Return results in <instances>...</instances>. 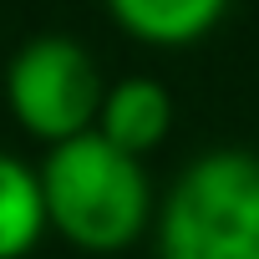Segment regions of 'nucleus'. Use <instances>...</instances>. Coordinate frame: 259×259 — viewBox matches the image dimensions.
<instances>
[{
    "label": "nucleus",
    "instance_id": "obj_1",
    "mask_svg": "<svg viewBox=\"0 0 259 259\" xmlns=\"http://www.w3.org/2000/svg\"><path fill=\"white\" fill-rule=\"evenodd\" d=\"M41 193H46V219L56 239L97 259L133 249L158 213L143 158L107 143L97 127L46 148Z\"/></svg>",
    "mask_w": 259,
    "mask_h": 259
},
{
    "label": "nucleus",
    "instance_id": "obj_2",
    "mask_svg": "<svg viewBox=\"0 0 259 259\" xmlns=\"http://www.w3.org/2000/svg\"><path fill=\"white\" fill-rule=\"evenodd\" d=\"M158 259H259V153H198L153 213Z\"/></svg>",
    "mask_w": 259,
    "mask_h": 259
},
{
    "label": "nucleus",
    "instance_id": "obj_3",
    "mask_svg": "<svg viewBox=\"0 0 259 259\" xmlns=\"http://www.w3.org/2000/svg\"><path fill=\"white\" fill-rule=\"evenodd\" d=\"M107 76L97 56L61 31H41L6 61V107L36 143H66L97 127Z\"/></svg>",
    "mask_w": 259,
    "mask_h": 259
},
{
    "label": "nucleus",
    "instance_id": "obj_4",
    "mask_svg": "<svg viewBox=\"0 0 259 259\" xmlns=\"http://www.w3.org/2000/svg\"><path fill=\"white\" fill-rule=\"evenodd\" d=\"M97 133L107 143H117L122 153L148 158L153 148L168 143L173 133V92L153 76H122L107 81L102 107H97Z\"/></svg>",
    "mask_w": 259,
    "mask_h": 259
},
{
    "label": "nucleus",
    "instance_id": "obj_5",
    "mask_svg": "<svg viewBox=\"0 0 259 259\" xmlns=\"http://www.w3.org/2000/svg\"><path fill=\"white\" fill-rule=\"evenodd\" d=\"M112 26L153 51H183L219 31L229 0H102Z\"/></svg>",
    "mask_w": 259,
    "mask_h": 259
},
{
    "label": "nucleus",
    "instance_id": "obj_6",
    "mask_svg": "<svg viewBox=\"0 0 259 259\" xmlns=\"http://www.w3.org/2000/svg\"><path fill=\"white\" fill-rule=\"evenodd\" d=\"M51 234L41 168L21 163L16 153L0 148V259H26Z\"/></svg>",
    "mask_w": 259,
    "mask_h": 259
}]
</instances>
